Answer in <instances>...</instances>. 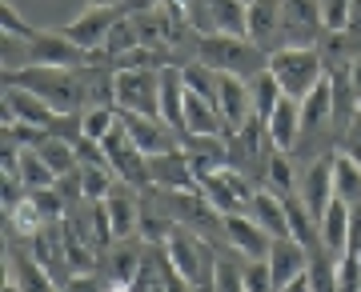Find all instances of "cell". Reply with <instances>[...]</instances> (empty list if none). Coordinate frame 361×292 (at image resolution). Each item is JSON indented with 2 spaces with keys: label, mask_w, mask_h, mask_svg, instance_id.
Here are the masks:
<instances>
[{
  "label": "cell",
  "mask_w": 361,
  "mask_h": 292,
  "mask_svg": "<svg viewBox=\"0 0 361 292\" xmlns=\"http://www.w3.org/2000/svg\"><path fill=\"white\" fill-rule=\"evenodd\" d=\"M4 84H20V89L40 92L52 108L61 113H77L85 101L77 68H61V64H20V68H4Z\"/></svg>",
  "instance_id": "6da1fadb"
},
{
  "label": "cell",
  "mask_w": 361,
  "mask_h": 292,
  "mask_svg": "<svg viewBox=\"0 0 361 292\" xmlns=\"http://www.w3.org/2000/svg\"><path fill=\"white\" fill-rule=\"evenodd\" d=\"M197 61L209 64L213 72H237V77H257L269 64V52L257 49L249 37L233 32H205L197 40Z\"/></svg>",
  "instance_id": "7a4b0ae2"
},
{
  "label": "cell",
  "mask_w": 361,
  "mask_h": 292,
  "mask_svg": "<svg viewBox=\"0 0 361 292\" xmlns=\"http://www.w3.org/2000/svg\"><path fill=\"white\" fill-rule=\"evenodd\" d=\"M265 68L281 80V89L289 96H297V101L325 77V61H322V52H317V44H281V49L269 52Z\"/></svg>",
  "instance_id": "3957f363"
},
{
  "label": "cell",
  "mask_w": 361,
  "mask_h": 292,
  "mask_svg": "<svg viewBox=\"0 0 361 292\" xmlns=\"http://www.w3.org/2000/svg\"><path fill=\"white\" fill-rule=\"evenodd\" d=\"M113 104L121 113L161 116V68L153 64L113 68Z\"/></svg>",
  "instance_id": "277c9868"
},
{
  "label": "cell",
  "mask_w": 361,
  "mask_h": 292,
  "mask_svg": "<svg viewBox=\"0 0 361 292\" xmlns=\"http://www.w3.org/2000/svg\"><path fill=\"white\" fill-rule=\"evenodd\" d=\"M165 253L173 260V268H177V277L185 280V288H209L205 280H213V272H205V265H213V256L205 253L201 236L173 224V232L165 236Z\"/></svg>",
  "instance_id": "5b68a950"
},
{
  "label": "cell",
  "mask_w": 361,
  "mask_h": 292,
  "mask_svg": "<svg viewBox=\"0 0 361 292\" xmlns=\"http://www.w3.org/2000/svg\"><path fill=\"white\" fill-rule=\"evenodd\" d=\"M104 153H109V165H113V172H116L121 184H129V189H145V184H153V180H149V156H145L141 144L129 137L125 116H121L116 128L104 137Z\"/></svg>",
  "instance_id": "8992f818"
},
{
  "label": "cell",
  "mask_w": 361,
  "mask_h": 292,
  "mask_svg": "<svg viewBox=\"0 0 361 292\" xmlns=\"http://www.w3.org/2000/svg\"><path fill=\"white\" fill-rule=\"evenodd\" d=\"M4 108H8L16 120L37 125V128H44V132H56V137H65V125H73V120H77L73 113L52 108V104L40 96V92L20 89V84H4Z\"/></svg>",
  "instance_id": "52a82bcc"
},
{
  "label": "cell",
  "mask_w": 361,
  "mask_h": 292,
  "mask_svg": "<svg viewBox=\"0 0 361 292\" xmlns=\"http://www.w3.org/2000/svg\"><path fill=\"white\" fill-rule=\"evenodd\" d=\"M189 20L193 28L205 32H233V37H245V20H249V4L245 0H189Z\"/></svg>",
  "instance_id": "ba28073f"
},
{
  "label": "cell",
  "mask_w": 361,
  "mask_h": 292,
  "mask_svg": "<svg viewBox=\"0 0 361 292\" xmlns=\"http://www.w3.org/2000/svg\"><path fill=\"white\" fill-rule=\"evenodd\" d=\"M28 64H61V68H80L89 61H104V52H85L77 40H68L65 32H37L25 44Z\"/></svg>",
  "instance_id": "9c48e42d"
},
{
  "label": "cell",
  "mask_w": 361,
  "mask_h": 292,
  "mask_svg": "<svg viewBox=\"0 0 361 292\" xmlns=\"http://www.w3.org/2000/svg\"><path fill=\"white\" fill-rule=\"evenodd\" d=\"M116 16H121L116 4H89V8H85L77 20H68L61 32H65L68 40H77L85 52H104V40H109V32H113Z\"/></svg>",
  "instance_id": "30bf717a"
},
{
  "label": "cell",
  "mask_w": 361,
  "mask_h": 292,
  "mask_svg": "<svg viewBox=\"0 0 361 292\" xmlns=\"http://www.w3.org/2000/svg\"><path fill=\"white\" fill-rule=\"evenodd\" d=\"M221 232H225V241L237 248V253L245 256V260H257V256H269L273 248V236L261 220H253V216H241V212H225L221 216Z\"/></svg>",
  "instance_id": "8fae6325"
},
{
  "label": "cell",
  "mask_w": 361,
  "mask_h": 292,
  "mask_svg": "<svg viewBox=\"0 0 361 292\" xmlns=\"http://www.w3.org/2000/svg\"><path fill=\"white\" fill-rule=\"evenodd\" d=\"M149 180L161 192H197L201 189V180H197L185 148H169V153L149 156Z\"/></svg>",
  "instance_id": "7c38bea8"
},
{
  "label": "cell",
  "mask_w": 361,
  "mask_h": 292,
  "mask_svg": "<svg viewBox=\"0 0 361 292\" xmlns=\"http://www.w3.org/2000/svg\"><path fill=\"white\" fill-rule=\"evenodd\" d=\"M217 108L225 128H245L253 120V92H249V77H237V72H217Z\"/></svg>",
  "instance_id": "4fadbf2b"
},
{
  "label": "cell",
  "mask_w": 361,
  "mask_h": 292,
  "mask_svg": "<svg viewBox=\"0 0 361 292\" xmlns=\"http://www.w3.org/2000/svg\"><path fill=\"white\" fill-rule=\"evenodd\" d=\"M201 192L217 204L221 212H245L249 204H253V189H249V180L241 177L233 165L201 180Z\"/></svg>",
  "instance_id": "5bb4252c"
},
{
  "label": "cell",
  "mask_w": 361,
  "mask_h": 292,
  "mask_svg": "<svg viewBox=\"0 0 361 292\" xmlns=\"http://www.w3.org/2000/svg\"><path fill=\"white\" fill-rule=\"evenodd\" d=\"M245 37L257 44V49L273 52L285 44V13L281 0H253L249 4V20H245Z\"/></svg>",
  "instance_id": "9a60e30c"
},
{
  "label": "cell",
  "mask_w": 361,
  "mask_h": 292,
  "mask_svg": "<svg viewBox=\"0 0 361 292\" xmlns=\"http://www.w3.org/2000/svg\"><path fill=\"white\" fill-rule=\"evenodd\" d=\"M285 13V44H317L325 32L322 0H281Z\"/></svg>",
  "instance_id": "2e32d148"
},
{
  "label": "cell",
  "mask_w": 361,
  "mask_h": 292,
  "mask_svg": "<svg viewBox=\"0 0 361 292\" xmlns=\"http://www.w3.org/2000/svg\"><path fill=\"white\" fill-rule=\"evenodd\" d=\"M261 125H265V140H269L273 148H281V153H289V148L297 144V137L305 132V120H301V101L285 92L281 101L273 104V113L265 116Z\"/></svg>",
  "instance_id": "e0dca14e"
},
{
  "label": "cell",
  "mask_w": 361,
  "mask_h": 292,
  "mask_svg": "<svg viewBox=\"0 0 361 292\" xmlns=\"http://www.w3.org/2000/svg\"><path fill=\"white\" fill-rule=\"evenodd\" d=\"M185 156H189L197 180H205L221 168H229V140H221V132H189Z\"/></svg>",
  "instance_id": "ac0fdd59"
},
{
  "label": "cell",
  "mask_w": 361,
  "mask_h": 292,
  "mask_svg": "<svg viewBox=\"0 0 361 292\" xmlns=\"http://www.w3.org/2000/svg\"><path fill=\"white\" fill-rule=\"evenodd\" d=\"M125 116V128H129V137L141 144L145 156H157V153H169V148H177V128L161 120V116H145V113H121Z\"/></svg>",
  "instance_id": "d6986e66"
},
{
  "label": "cell",
  "mask_w": 361,
  "mask_h": 292,
  "mask_svg": "<svg viewBox=\"0 0 361 292\" xmlns=\"http://www.w3.org/2000/svg\"><path fill=\"white\" fill-rule=\"evenodd\" d=\"M310 268V248L297 236H277L269 248V272H273V288H289L301 272Z\"/></svg>",
  "instance_id": "ffe728a7"
},
{
  "label": "cell",
  "mask_w": 361,
  "mask_h": 292,
  "mask_svg": "<svg viewBox=\"0 0 361 292\" xmlns=\"http://www.w3.org/2000/svg\"><path fill=\"white\" fill-rule=\"evenodd\" d=\"M349 220H353V204L341 201V196L334 192V201L325 204L322 220H317V236H322V244L334 256L349 253Z\"/></svg>",
  "instance_id": "44dd1931"
},
{
  "label": "cell",
  "mask_w": 361,
  "mask_h": 292,
  "mask_svg": "<svg viewBox=\"0 0 361 292\" xmlns=\"http://www.w3.org/2000/svg\"><path fill=\"white\" fill-rule=\"evenodd\" d=\"M4 288H61V284L32 253H8L4 256Z\"/></svg>",
  "instance_id": "7402d4cb"
},
{
  "label": "cell",
  "mask_w": 361,
  "mask_h": 292,
  "mask_svg": "<svg viewBox=\"0 0 361 292\" xmlns=\"http://www.w3.org/2000/svg\"><path fill=\"white\" fill-rule=\"evenodd\" d=\"M301 201L313 212V220H322L325 204L334 201V156H322L317 165H310L305 184H301Z\"/></svg>",
  "instance_id": "603a6c76"
},
{
  "label": "cell",
  "mask_w": 361,
  "mask_h": 292,
  "mask_svg": "<svg viewBox=\"0 0 361 292\" xmlns=\"http://www.w3.org/2000/svg\"><path fill=\"white\" fill-rule=\"evenodd\" d=\"M185 68L165 64L161 68V120H169L173 128H185Z\"/></svg>",
  "instance_id": "cb8c5ba5"
},
{
  "label": "cell",
  "mask_w": 361,
  "mask_h": 292,
  "mask_svg": "<svg viewBox=\"0 0 361 292\" xmlns=\"http://www.w3.org/2000/svg\"><path fill=\"white\" fill-rule=\"evenodd\" d=\"M249 216H253V220H261V224H265L273 236H293V229H289V208H285V196H277L273 189L253 192Z\"/></svg>",
  "instance_id": "d4e9b609"
},
{
  "label": "cell",
  "mask_w": 361,
  "mask_h": 292,
  "mask_svg": "<svg viewBox=\"0 0 361 292\" xmlns=\"http://www.w3.org/2000/svg\"><path fill=\"white\" fill-rule=\"evenodd\" d=\"M104 208H109V220H113V236L116 241H129L133 232L141 229V204H137V196L113 189L109 196H104Z\"/></svg>",
  "instance_id": "484cf974"
},
{
  "label": "cell",
  "mask_w": 361,
  "mask_h": 292,
  "mask_svg": "<svg viewBox=\"0 0 361 292\" xmlns=\"http://www.w3.org/2000/svg\"><path fill=\"white\" fill-rule=\"evenodd\" d=\"M329 116H334V77H322L305 96H301V120H305V132L325 128Z\"/></svg>",
  "instance_id": "4316f807"
},
{
  "label": "cell",
  "mask_w": 361,
  "mask_h": 292,
  "mask_svg": "<svg viewBox=\"0 0 361 292\" xmlns=\"http://www.w3.org/2000/svg\"><path fill=\"white\" fill-rule=\"evenodd\" d=\"M225 120H221V108L201 92H185V132H221Z\"/></svg>",
  "instance_id": "83f0119b"
},
{
  "label": "cell",
  "mask_w": 361,
  "mask_h": 292,
  "mask_svg": "<svg viewBox=\"0 0 361 292\" xmlns=\"http://www.w3.org/2000/svg\"><path fill=\"white\" fill-rule=\"evenodd\" d=\"M4 216H8V232H16V236H28V241H32V232H37L40 224L49 220L44 204L37 201V192H32V189H28V196H20V201H16Z\"/></svg>",
  "instance_id": "f1b7e54d"
},
{
  "label": "cell",
  "mask_w": 361,
  "mask_h": 292,
  "mask_svg": "<svg viewBox=\"0 0 361 292\" xmlns=\"http://www.w3.org/2000/svg\"><path fill=\"white\" fill-rule=\"evenodd\" d=\"M334 192L349 204H361V160L349 156L345 148L334 156Z\"/></svg>",
  "instance_id": "f546056e"
},
{
  "label": "cell",
  "mask_w": 361,
  "mask_h": 292,
  "mask_svg": "<svg viewBox=\"0 0 361 292\" xmlns=\"http://www.w3.org/2000/svg\"><path fill=\"white\" fill-rule=\"evenodd\" d=\"M249 92H253V113H257V120H265L273 113V104L285 96L281 80L273 77L269 68H261L257 77H249Z\"/></svg>",
  "instance_id": "4dcf8cb0"
},
{
  "label": "cell",
  "mask_w": 361,
  "mask_h": 292,
  "mask_svg": "<svg viewBox=\"0 0 361 292\" xmlns=\"http://www.w3.org/2000/svg\"><path fill=\"white\" fill-rule=\"evenodd\" d=\"M20 184H25V189H52V184H56V172H52L49 160H44L32 144L20 148Z\"/></svg>",
  "instance_id": "1f68e13d"
},
{
  "label": "cell",
  "mask_w": 361,
  "mask_h": 292,
  "mask_svg": "<svg viewBox=\"0 0 361 292\" xmlns=\"http://www.w3.org/2000/svg\"><path fill=\"white\" fill-rule=\"evenodd\" d=\"M141 256L145 253H133V248H116L109 256V288H133L137 284V268H141Z\"/></svg>",
  "instance_id": "d6a6232c"
},
{
  "label": "cell",
  "mask_w": 361,
  "mask_h": 292,
  "mask_svg": "<svg viewBox=\"0 0 361 292\" xmlns=\"http://www.w3.org/2000/svg\"><path fill=\"white\" fill-rule=\"evenodd\" d=\"M113 168H101V165H80L77 168V180H80V201H104L113 192Z\"/></svg>",
  "instance_id": "836d02e7"
},
{
  "label": "cell",
  "mask_w": 361,
  "mask_h": 292,
  "mask_svg": "<svg viewBox=\"0 0 361 292\" xmlns=\"http://www.w3.org/2000/svg\"><path fill=\"white\" fill-rule=\"evenodd\" d=\"M116 120H121V108L116 104H89L85 116H80V132L92 140H104L116 128Z\"/></svg>",
  "instance_id": "e575fe53"
},
{
  "label": "cell",
  "mask_w": 361,
  "mask_h": 292,
  "mask_svg": "<svg viewBox=\"0 0 361 292\" xmlns=\"http://www.w3.org/2000/svg\"><path fill=\"white\" fill-rule=\"evenodd\" d=\"M141 44V32H137V20L129 16H116L113 32H109V40H104V64L113 61V56H121V52H133Z\"/></svg>",
  "instance_id": "d590c367"
},
{
  "label": "cell",
  "mask_w": 361,
  "mask_h": 292,
  "mask_svg": "<svg viewBox=\"0 0 361 292\" xmlns=\"http://www.w3.org/2000/svg\"><path fill=\"white\" fill-rule=\"evenodd\" d=\"M265 184L277 196H293V168H289V156L281 148H273L269 160H265Z\"/></svg>",
  "instance_id": "8d00e7d4"
},
{
  "label": "cell",
  "mask_w": 361,
  "mask_h": 292,
  "mask_svg": "<svg viewBox=\"0 0 361 292\" xmlns=\"http://www.w3.org/2000/svg\"><path fill=\"white\" fill-rule=\"evenodd\" d=\"M209 288H221V292H237L245 288V265L241 260H213V280H209Z\"/></svg>",
  "instance_id": "74e56055"
},
{
  "label": "cell",
  "mask_w": 361,
  "mask_h": 292,
  "mask_svg": "<svg viewBox=\"0 0 361 292\" xmlns=\"http://www.w3.org/2000/svg\"><path fill=\"white\" fill-rule=\"evenodd\" d=\"M353 13H357V0H322L325 32H341V28H349Z\"/></svg>",
  "instance_id": "f35d334b"
},
{
  "label": "cell",
  "mask_w": 361,
  "mask_h": 292,
  "mask_svg": "<svg viewBox=\"0 0 361 292\" xmlns=\"http://www.w3.org/2000/svg\"><path fill=\"white\" fill-rule=\"evenodd\" d=\"M0 25H4V37H16V40H25V44L37 37V28H28V20L13 8V0L0 4Z\"/></svg>",
  "instance_id": "ab89813d"
},
{
  "label": "cell",
  "mask_w": 361,
  "mask_h": 292,
  "mask_svg": "<svg viewBox=\"0 0 361 292\" xmlns=\"http://www.w3.org/2000/svg\"><path fill=\"white\" fill-rule=\"evenodd\" d=\"M245 288L261 292L273 288V272H269V256H257V260H245Z\"/></svg>",
  "instance_id": "60d3db41"
},
{
  "label": "cell",
  "mask_w": 361,
  "mask_h": 292,
  "mask_svg": "<svg viewBox=\"0 0 361 292\" xmlns=\"http://www.w3.org/2000/svg\"><path fill=\"white\" fill-rule=\"evenodd\" d=\"M337 288H361V260L357 253L337 256Z\"/></svg>",
  "instance_id": "b9f144b4"
},
{
  "label": "cell",
  "mask_w": 361,
  "mask_h": 292,
  "mask_svg": "<svg viewBox=\"0 0 361 292\" xmlns=\"http://www.w3.org/2000/svg\"><path fill=\"white\" fill-rule=\"evenodd\" d=\"M341 148H345L349 156H357V160H361V108L353 113V120L345 125V140H341Z\"/></svg>",
  "instance_id": "7bdbcfd3"
},
{
  "label": "cell",
  "mask_w": 361,
  "mask_h": 292,
  "mask_svg": "<svg viewBox=\"0 0 361 292\" xmlns=\"http://www.w3.org/2000/svg\"><path fill=\"white\" fill-rule=\"evenodd\" d=\"M345 72H349V84H353V96H357V108H361V56H353V64Z\"/></svg>",
  "instance_id": "ee69618b"
},
{
  "label": "cell",
  "mask_w": 361,
  "mask_h": 292,
  "mask_svg": "<svg viewBox=\"0 0 361 292\" xmlns=\"http://www.w3.org/2000/svg\"><path fill=\"white\" fill-rule=\"evenodd\" d=\"M89 4H116V0H89Z\"/></svg>",
  "instance_id": "f6af8a7d"
},
{
  "label": "cell",
  "mask_w": 361,
  "mask_h": 292,
  "mask_svg": "<svg viewBox=\"0 0 361 292\" xmlns=\"http://www.w3.org/2000/svg\"><path fill=\"white\" fill-rule=\"evenodd\" d=\"M245 4H253V0H245Z\"/></svg>",
  "instance_id": "bcb514c9"
}]
</instances>
